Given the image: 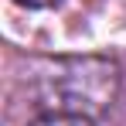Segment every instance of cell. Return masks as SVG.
Masks as SVG:
<instances>
[{"label":"cell","instance_id":"6da1fadb","mask_svg":"<svg viewBox=\"0 0 126 126\" xmlns=\"http://www.w3.org/2000/svg\"><path fill=\"white\" fill-rule=\"evenodd\" d=\"M119 68L106 58H62L41 75V102L48 112H82L92 116L95 109L116 99Z\"/></svg>","mask_w":126,"mask_h":126},{"label":"cell","instance_id":"7a4b0ae2","mask_svg":"<svg viewBox=\"0 0 126 126\" xmlns=\"http://www.w3.org/2000/svg\"><path fill=\"white\" fill-rule=\"evenodd\" d=\"M27 126H92V119L82 112H44Z\"/></svg>","mask_w":126,"mask_h":126},{"label":"cell","instance_id":"3957f363","mask_svg":"<svg viewBox=\"0 0 126 126\" xmlns=\"http://www.w3.org/2000/svg\"><path fill=\"white\" fill-rule=\"evenodd\" d=\"M21 7H31V10H48V7H58L62 0H14Z\"/></svg>","mask_w":126,"mask_h":126}]
</instances>
